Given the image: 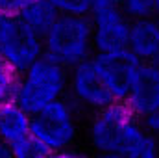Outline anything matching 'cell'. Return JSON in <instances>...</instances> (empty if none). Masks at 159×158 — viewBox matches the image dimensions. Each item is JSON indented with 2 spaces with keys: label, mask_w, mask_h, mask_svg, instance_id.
I'll return each mask as SVG.
<instances>
[{
  "label": "cell",
  "mask_w": 159,
  "mask_h": 158,
  "mask_svg": "<svg viewBox=\"0 0 159 158\" xmlns=\"http://www.w3.org/2000/svg\"><path fill=\"white\" fill-rule=\"evenodd\" d=\"M119 9L129 22L156 19V4H154V0H120Z\"/></svg>",
  "instance_id": "cell-13"
},
{
  "label": "cell",
  "mask_w": 159,
  "mask_h": 158,
  "mask_svg": "<svg viewBox=\"0 0 159 158\" xmlns=\"http://www.w3.org/2000/svg\"><path fill=\"white\" fill-rule=\"evenodd\" d=\"M44 54L43 50V37L30 32L26 26L15 21L11 32L0 45V58L7 63V67L20 75L24 73L32 63H35L41 56Z\"/></svg>",
  "instance_id": "cell-7"
},
{
  "label": "cell",
  "mask_w": 159,
  "mask_h": 158,
  "mask_svg": "<svg viewBox=\"0 0 159 158\" xmlns=\"http://www.w3.org/2000/svg\"><path fill=\"white\" fill-rule=\"evenodd\" d=\"M124 104L137 119L159 112V67L154 63H139Z\"/></svg>",
  "instance_id": "cell-8"
},
{
  "label": "cell",
  "mask_w": 159,
  "mask_h": 158,
  "mask_svg": "<svg viewBox=\"0 0 159 158\" xmlns=\"http://www.w3.org/2000/svg\"><path fill=\"white\" fill-rule=\"evenodd\" d=\"M15 21H17V19H13V17L0 15V45H2V41L7 37V34L11 32V28H13Z\"/></svg>",
  "instance_id": "cell-20"
},
{
  "label": "cell",
  "mask_w": 159,
  "mask_h": 158,
  "mask_svg": "<svg viewBox=\"0 0 159 158\" xmlns=\"http://www.w3.org/2000/svg\"><path fill=\"white\" fill-rule=\"evenodd\" d=\"M46 158H91L85 151H81L78 147L74 149H67V151H57V153H50Z\"/></svg>",
  "instance_id": "cell-18"
},
{
  "label": "cell",
  "mask_w": 159,
  "mask_h": 158,
  "mask_svg": "<svg viewBox=\"0 0 159 158\" xmlns=\"http://www.w3.org/2000/svg\"><path fill=\"white\" fill-rule=\"evenodd\" d=\"M0 158H11L9 156V147L0 140Z\"/></svg>",
  "instance_id": "cell-21"
},
{
  "label": "cell",
  "mask_w": 159,
  "mask_h": 158,
  "mask_svg": "<svg viewBox=\"0 0 159 158\" xmlns=\"http://www.w3.org/2000/svg\"><path fill=\"white\" fill-rule=\"evenodd\" d=\"M93 24V52L94 56L120 54L128 50L129 21L119 7L104 9L89 15Z\"/></svg>",
  "instance_id": "cell-6"
},
{
  "label": "cell",
  "mask_w": 159,
  "mask_h": 158,
  "mask_svg": "<svg viewBox=\"0 0 159 158\" xmlns=\"http://www.w3.org/2000/svg\"><path fill=\"white\" fill-rule=\"evenodd\" d=\"M119 2L120 0H91V13L119 7ZM91 13H89V15H91Z\"/></svg>",
  "instance_id": "cell-19"
},
{
  "label": "cell",
  "mask_w": 159,
  "mask_h": 158,
  "mask_svg": "<svg viewBox=\"0 0 159 158\" xmlns=\"http://www.w3.org/2000/svg\"><path fill=\"white\" fill-rule=\"evenodd\" d=\"M102 77L106 80L113 99L117 102H124L131 80L135 77V71L141 62H137L128 50L120 54H107V56H93Z\"/></svg>",
  "instance_id": "cell-9"
},
{
  "label": "cell",
  "mask_w": 159,
  "mask_h": 158,
  "mask_svg": "<svg viewBox=\"0 0 159 158\" xmlns=\"http://www.w3.org/2000/svg\"><path fill=\"white\" fill-rule=\"evenodd\" d=\"M67 99L76 106L89 112H98L113 102H117L102 77L94 58L81 62L80 65L69 69V87Z\"/></svg>",
  "instance_id": "cell-5"
},
{
  "label": "cell",
  "mask_w": 159,
  "mask_h": 158,
  "mask_svg": "<svg viewBox=\"0 0 159 158\" xmlns=\"http://www.w3.org/2000/svg\"><path fill=\"white\" fill-rule=\"evenodd\" d=\"M156 4V19H159V0H154Z\"/></svg>",
  "instance_id": "cell-22"
},
{
  "label": "cell",
  "mask_w": 159,
  "mask_h": 158,
  "mask_svg": "<svg viewBox=\"0 0 159 158\" xmlns=\"http://www.w3.org/2000/svg\"><path fill=\"white\" fill-rule=\"evenodd\" d=\"M50 155L48 149L37 141L32 134L22 138L20 141L9 145V156L11 158H46Z\"/></svg>",
  "instance_id": "cell-14"
},
{
  "label": "cell",
  "mask_w": 159,
  "mask_h": 158,
  "mask_svg": "<svg viewBox=\"0 0 159 158\" xmlns=\"http://www.w3.org/2000/svg\"><path fill=\"white\" fill-rule=\"evenodd\" d=\"M67 87L69 69L43 54L35 63H32L24 73L19 75L13 102L26 114L34 116L48 104L65 99Z\"/></svg>",
  "instance_id": "cell-2"
},
{
  "label": "cell",
  "mask_w": 159,
  "mask_h": 158,
  "mask_svg": "<svg viewBox=\"0 0 159 158\" xmlns=\"http://www.w3.org/2000/svg\"><path fill=\"white\" fill-rule=\"evenodd\" d=\"M43 50L44 56L65 69H72L93 58V24L89 15H59L50 32L43 37Z\"/></svg>",
  "instance_id": "cell-3"
},
{
  "label": "cell",
  "mask_w": 159,
  "mask_h": 158,
  "mask_svg": "<svg viewBox=\"0 0 159 158\" xmlns=\"http://www.w3.org/2000/svg\"><path fill=\"white\" fill-rule=\"evenodd\" d=\"M44 2H48L57 15L87 17L91 13V0H44Z\"/></svg>",
  "instance_id": "cell-16"
},
{
  "label": "cell",
  "mask_w": 159,
  "mask_h": 158,
  "mask_svg": "<svg viewBox=\"0 0 159 158\" xmlns=\"http://www.w3.org/2000/svg\"><path fill=\"white\" fill-rule=\"evenodd\" d=\"M30 117L32 116L15 102L0 106V140L9 147L30 136Z\"/></svg>",
  "instance_id": "cell-11"
},
{
  "label": "cell",
  "mask_w": 159,
  "mask_h": 158,
  "mask_svg": "<svg viewBox=\"0 0 159 158\" xmlns=\"http://www.w3.org/2000/svg\"><path fill=\"white\" fill-rule=\"evenodd\" d=\"M28 2H30V0H0V15L17 19L19 13L22 11V7H24Z\"/></svg>",
  "instance_id": "cell-17"
},
{
  "label": "cell",
  "mask_w": 159,
  "mask_h": 158,
  "mask_svg": "<svg viewBox=\"0 0 159 158\" xmlns=\"http://www.w3.org/2000/svg\"><path fill=\"white\" fill-rule=\"evenodd\" d=\"M17 82H19V75L13 73L7 67V63L0 58V106L15 101Z\"/></svg>",
  "instance_id": "cell-15"
},
{
  "label": "cell",
  "mask_w": 159,
  "mask_h": 158,
  "mask_svg": "<svg viewBox=\"0 0 159 158\" xmlns=\"http://www.w3.org/2000/svg\"><path fill=\"white\" fill-rule=\"evenodd\" d=\"M30 134L48 153L74 149L80 138L78 108L65 97L30 117Z\"/></svg>",
  "instance_id": "cell-4"
},
{
  "label": "cell",
  "mask_w": 159,
  "mask_h": 158,
  "mask_svg": "<svg viewBox=\"0 0 159 158\" xmlns=\"http://www.w3.org/2000/svg\"><path fill=\"white\" fill-rule=\"evenodd\" d=\"M157 24H159V19H157ZM152 63H154V65H156V67H159V54H157V58H156V60H154V62H152Z\"/></svg>",
  "instance_id": "cell-23"
},
{
  "label": "cell",
  "mask_w": 159,
  "mask_h": 158,
  "mask_svg": "<svg viewBox=\"0 0 159 158\" xmlns=\"http://www.w3.org/2000/svg\"><path fill=\"white\" fill-rule=\"evenodd\" d=\"M128 52L141 63H152L159 54V24L157 19L129 22Z\"/></svg>",
  "instance_id": "cell-10"
},
{
  "label": "cell",
  "mask_w": 159,
  "mask_h": 158,
  "mask_svg": "<svg viewBox=\"0 0 159 158\" xmlns=\"http://www.w3.org/2000/svg\"><path fill=\"white\" fill-rule=\"evenodd\" d=\"M148 134L124 102H113L93 114L87 126V140L94 155H131Z\"/></svg>",
  "instance_id": "cell-1"
},
{
  "label": "cell",
  "mask_w": 159,
  "mask_h": 158,
  "mask_svg": "<svg viewBox=\"0 0 159 158\" xmlns=\"http://www.w3.org/2000/svg\"><path fill=\"white\" fill-rule=\"evenodd\" d=\"M57 17L59 15L56 13V9L48 2H44V0H30L22 7V11L19 13L17 19L30 32H34L39 37H44L50 32V28L54 26Z\"/></svg>",
  "instance_id": "cell-12"
}]
</instances>
